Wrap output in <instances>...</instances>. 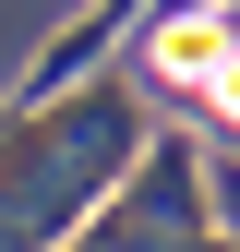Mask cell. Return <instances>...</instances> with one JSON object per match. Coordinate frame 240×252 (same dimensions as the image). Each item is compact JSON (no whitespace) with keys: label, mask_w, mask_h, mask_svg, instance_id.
Listing matches in <instances>:
<instances>
[{"label":"cell","mask_w":240,"mask_h":252,"mask_svg":"<svg viewBox=\"0 0 240 252\" xmlns=\"http://www.w3.org/2000/svg\"><path fill=\"white\" fill-rule=\"evenodd\" d=\"M120 156H132V108L120 96H84V108L36 120V132H12L0 144V228H72L84 192L120 180Z\"/></svg>","instance_id":"cell-1"},{"label":"cell","mask_w":240,"mask_h":252,"mask_svg":"<svg viewBox=\"0 0 240 252\" xmlns=\"http://www.w3.org/2000/svg\"><path fill=\"white\" fill-rule=\"evenodd\" d=\"M180 216H204V192H192V168H180V144H156V168H144L132 192H108V240L120 228H180Z\"/></svg>","instance_id":"cell-2"},{"label":"cell","mask_w":240,"mask_h":252,"mask_svg":"<svg viewBox=\"0 0 240 252\" xmlns=\"http://www.w3.org/2000/svg\"><path fill=\"white\" fill-rule=\"evenodd\" d=\"M228 216H240V168H228Z\"/></svg>","instance_id":"cell-3"}]
</instances>
